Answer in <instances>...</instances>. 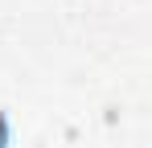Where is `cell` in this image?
Here are the masks:
<instances>
[{"label": "cell", "mask_w": 152, "mask_h": 148, "mask_svg": "<svg viewBox=\"0 0 152 148\" xmlns=\"http://www.w3.org/2000/svg\"><path fill=\"white\" fill-rule=\"evenodd\" d=\"M12 140V127H8V111H0V148H8Z\"/></svg>", "instance_id": "1"}]
</instances>
